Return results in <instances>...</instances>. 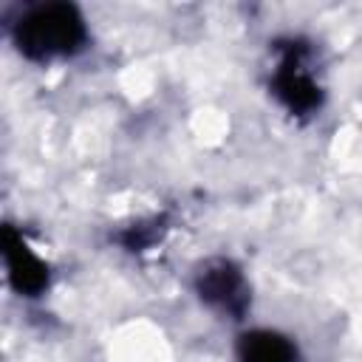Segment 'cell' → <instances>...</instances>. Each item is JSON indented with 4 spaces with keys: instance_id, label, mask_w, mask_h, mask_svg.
Wrapping results in <instances>:
<instances>
[{
    "instance_id": "obj_1",
    "label": "cell",
    "mask_w": 362,
    "mask_h": 362,
    "mask_svg": "<svg viewBox=\"0 0 362 362\" xmlns=\"http://www.w3.org/2000/svg\"><path fill=\"white\" fill-rule=\"evenodd\" d=\"M8 37L23 59L48 65L79 57L90 42V28L79 6L48 0L25 6L14 23H8Z\"/></svg>"
},
{
    "instance_id": "obj_2",
    "label": "cell",
    "mask_w": 362,
    "mask_h": 362,
    "mask_svg": "<svg viewBox=\"0 0 362 362\" xmlns=\"http://www.w3.org/2000/svg\"><path fill=\"white\" fill-rule=\"evenodd\" d=\"M274 65L269 74L272 96L291 113L294 119H311L322 110L325 88L314 71V48L303 37L274 40Z\"/></svg>"
},
{
    "instance_id": "obj_3",
    "label": "cell",
    "mask_w": 362,
    "mask_h": 362,
    "mask_svg": "<svg viewBox=\"0 0 362 362\" xmlns=\"http://www.w3.org/2000/svg\"><path fill=\"white\" fill-rule=\"evenodd\" d=\"M198 300L221 317L243 320L252 305V286L232 257H209L192 274Z\"/></svg>"
},
{
    "instance_id": "obj_4",
    "label": "cell",
    "mask_w": 362,
    "mask_h": 362,
    "mask_svg": "<svg viewBox=\"0 0 362 362\" xmlns=\"http://www.w3.org/2000/svg\"><path fill=\"white\" fill-rule=\"evenodd\" d=\"M0 246H3V263H6V277L8 286L28 300L42 297L51 288V266L31 249L25 235L6 223L0 232Z\"/></svg>"
},
{
    "instance_id": "obj_5",
    "label": "cell",
    "mask_w": 362,
    "mask_h": 362,
    "mask_svg": "<svg viewBox=\"0 0 362 362\" xmlns=\"http://www.w3.org/2000/svg\"><path fill=\"white\" fill-rule=\"evenodd\" d=\"M238 362H300L297 342L274 328H249L235 345Z\"/></svg>"
},
{
    "instance_id": "obj_6",
    "label": "cell",
    "mask_w": 362,
    "mask_h": 362,
    "mask_svg": "<svg viewBox=\"0 0 362 362\" xmlns=\"http://www.w3.org/2000/svg\"><path fill=\"white\" fill-rule=\"evenodd\" d=\"M167 232V218L164 215H153V218H144V221H136L130 226H124L116 240L127 249V252H144L150 249L153 243L161 240V235Z\"/></svg>"
}]
</instances>
